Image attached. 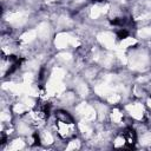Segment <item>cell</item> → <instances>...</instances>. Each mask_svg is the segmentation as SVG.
Segmentation results:
<instances>
[{"mask_svg":"<svg viewBox=\"0 0 151 151\" xmlns=\"http://www.w3.org/2000/svg\"><path fill=\"white\" fill-rule=\"evenodd\" d=\"M51 127L57 134L58 139L64 143L78 137V125L76 120H59L53 118Z\"/></svg>","mask_w":151,"mask_h":151,"instance_id":"1","label":"cell"}]
</instances>
